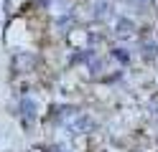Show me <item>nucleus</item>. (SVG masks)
I'll return each mask as SVG.
<instances>
[{"instance_id": "obj_3", "label": "nucleus", "mask_w": 158, "mask_h": 152, "mask_svg": "<svg viewBox=\"0 0 158 152\" xmlns=\"http://www.w3.org/2000/svg\"><path fill=\"white\" fill-rule=\"evenodd\" d=\"M138 53H140L143 64H156L158 61V41L156 38H145V41H138Z\"/></svg>"}, {"instance_id": "obj_4", "label": "nucleus", "mask_w": 158, "mask_h": 152, "mask_svg": "<svg viewBox=\"0 0 158 152\" xmlns=\"http://www.w3.org/2000/svg\"><path fill=\"white\" fill-rule=\"evenodd\" d=\"M107 58H110V56H107ZM107 58H102L100 53H97L92 61H89V64H87L84 68H87V74H89V79L92 81H100L105 74H107Z\"/></svg>"}, {"instance_id": "obj_5", "label": "nucleus", "mask_w": 158, "mask_h": 152, "mask_svg": "<svg viewBox=\"0 0 158 152\" xmlns=\"http://www.w3.org/2000/svg\"><path fill=\"white\" fill-rule=\"evenodd\" d=\"M107 56H110L112 61H117L120 66H130V64H133V53H130V48H127V46H120V43L110 46Z\"/></svg>"}, {"instance_id": "obj_6", "label": "nucleus", "mask_w": 158, "mask_h": 152, "mask_svg": "<svg viewBox=\"0 0 158 152\" xmlns=\"http://www.w3.org/2000/svg\"><path fill=\"white\" fill-rule=\"evenodd\" d=\"M130 152H140V150H130Z\"/></svg>"}, {"instance_id": "obj_2", "label": "nucleus", "mask_w": 158, "mask_h": 152, "mask_svg": "<svg viewBox=\"0 0 158 152\" xmlns=\"http://www.w3.org/2000/svg\"><path fill=\"white\" fill-rule=\"evenodd\" d=\"M138 36V25H135V20L133 18H127V15H117L115 18V25H112V38L115 41H130Z\"/></svg>"}, {"instance_id": "obj_1", "label": "nucleus", "mask_w": 158, "mask_h": 152, "mask_svg": "<svg viewBox=\"0 0 158 152\" xmlns=\"http://www.w3.org/2000/svg\"><path fill=\"white\" fill-rule=\"evenodd\" d=\"M87 13H89V20H92L94 25H102V23H107V20H115L117 18L112 0H92Z\"/></svg>"}]
</instances>
